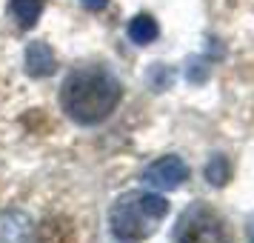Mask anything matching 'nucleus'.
Masks as SVG:
<instances>
[{
	"mask_svg": "<svg viewBox=\"0 0 254 243\" xmlns=\"http://www.w3.org/2000/svg\"><path fill=\"white\" fill-rule=\"evenodd\" d=\"M206 177H208V183L223 186L226 180H229V161H226L223 155H217V158L206 166Z\"/></svg>",
	"mask_w": 254,
	"mask_h": 243,
	"instance_id": "nucleus-10",
	"label": "nucleus"
},
{
	"mask_svg": "<svg viewBox=\"0 0 254 243\" xmlns=\"http://www.w3.org/2000/svg\"><path fill=\"white\" fill-rule=\"evenodd\" d=\"M83 9H89V12H100V9H106L109 6V0H80Z\"/></svg>",
	"mask_w": 254,
	"mask_h": 243,
	"instance_id": "nucleus-11",
	"label": "nucleus"
},
{
	"mask_svg": "<svg viewBox=\"0 0 254 243\" xmlns=\"http://www.w3.org/2000/svg\"><path fill=\"white\" fill-rule=\"evenodd\" d=\"M157 35H160V26H157V20H154L151 14H137V17L128 23V37H131L134 43H140V46L157 40Z\"/></svg>",
	"mask_w": 254,
	"mask_h": 243,
	"instance_id": "nucleus-9",
	"label": "nucleus"
},
{
	"mask_svg": "<svg viewBox=\"0 0 254 243\" xmlns=\"http://www.w3.org/2000/svg\"><path fill=\"white\" fill-rule=\"evenodd\" d=\"M37 243H74V226L66 218H46L37 229Z\"/></svg>",
	"mask_w": 254,
	"mask_h": 243,
	"instance_id": "nucleus-7",
	"label": "nucleus"
},
{
	"mask_svg": "<svg viewBox=\"0 0 254 243\" xmlns=\"http://www.w3.org/2000/svg\"><path fill=\"white\" fill-rule=\"evenodd\" d=\"M174 243H229L226 220L206 203H191L174 226Z\"/></svg>",
	"mask_w": 254,
	"mask_h": 243,
	"instance_id": "nucleus-3",
	"label": "nucleus"
},
{
	"mask_svg": "<svg viewBox=\"0 0 254 243\" xmlns=\"http://www.w3.org/2000/svg\"><path fill=\"white\" fill-rule=\"evenodd\" d=\"M120 97H123V86L103 66H83L69 72L60 86L63 112L80 126H94L112 117Z\"/></svg>",
	"mask_w": 254,
	"mask_h": 243,
	"instance_id": "nucleus-1",
	"label": "nucleus"
},
{
	"mask_svg": "<svg viewBox=\"0 0 254 243\" xmlns=\"http://www.w3.org/2000/svg\"><path fill=\"white\" fill-rule=\"evenodd\" d=\"M32 238V220L23 212L9 209L0 212V243H29Z\"/></svg>",
	"mask_w": 254,
	"mask_h": 243,
	"instance_id": "nucleus-6",
	"label": "nucleus"
},
{
	"mask_svg": "<svg viewBox=\"0 0 254 243\" xmlns=\"http://www.w3.org/2000/svg\"><path fill=\"white\" fill-rule=\"evenodd\" d=\"M189 180V166H186L177 155H166L157 158L154 163H149L143 169V183L151 186L154 192H172Z\"/></svg>",
	"mask_w": 254,
	"mask_h": 243,
	"instance_id": "nucleus-4",
	"label": "nucleus"
},
{
	"mask_svg": "<svg viewBox=\"0 0 254 243\" xmlns=\"http://www.w3.org/2000/svg\"><path fill=\"white\" fill-rule=\"evenodd\" d=\"M169 215V200L157 192L131 189L117 197L109 209V226L120 243L149 241Z\"/></svg>",
	"mask_w": 254,
	"mask_h": 243,
	"instance_id": "nucleus-2",
	"label": "nucleus"
},
{
	"mask_svg": "<svg viewBox=\"0 0 254 243\" xmlns=\"http://www.w3.org/2000/svg\"><path fill=\"white\" fill-rule=\"evenodd\" d=\"M252 243H254V241H252Z\"/></svg>",
	"mask_w": 254,
	"mask_h": 243,
	"instance_id": "nucleus-12",
	"label": "nucleus"
},
{
	"mask_svg": "<svg viewBox=\"0 0 254 243\" xmlns=\"http://www.w3.org/2000/svg\"><path fill=\"white\" fill-rule=\"evenodd\" d=\"M9 9L20 29H32L43 14V0H9Z\"/></svg>",
	"mask_w": 254,
	"mask_h": 243,
	"instance_id": "nucleus-8",
	"label": "nucleus"
},
{
	"mask_svg": "<svg viewBox=\"0 0 254 243\" xmlns=\"http://www.w3.org/2000/svg\"><path fill=\"white\" fill-rule=\"evenodd\" d=\"M23 69H26V75H32V78H49L52 72L58 69L55 52H52L43 40H32L23 52Z\"/></svg>",
	"mask_w": 254,
	"mask_h": 243,
	"instance_id": "nucleus-5",
	"label": "nucleus"
}]
</instances>
